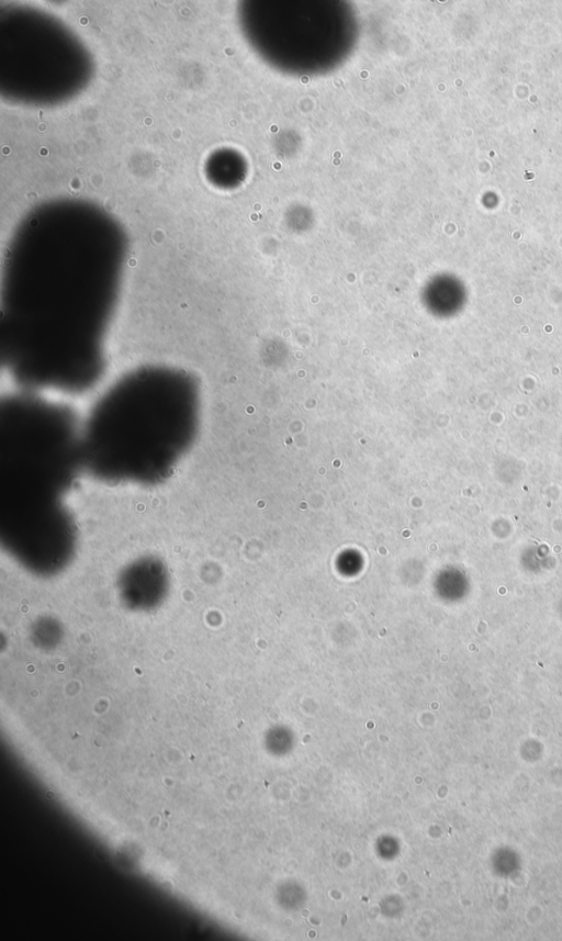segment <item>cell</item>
<instances>
[{"instance_id":"cell-1","label":"cell","mask_w":562,"mask_h":941,"mask_svg":"<svg viewBox=\"0 0 562 941\" xmlns=\"http://www.w3.org/2000/svg\"><path fill=\"white\" fill-rule=\"evenodd\" d=\"M164 372L119 385L81 433L83 470L109 484L155 486L190 451L198 432L194 393Z\"/></svg>"},{"instance_id":"cell-2","label":"cell","mask_w":562,"mask_h":941,"mask_svg":"<svg viewBox=\"0 0 562 941\" xmlns=\"http://www.w3.org/2000/svg\"><path fill=\"white\" fill-rule=\"evenodd\" d=\"M83 470L81 433L57 408H9L0 423V514L25 520H60Z\"/></svg>"}]
</instances>
